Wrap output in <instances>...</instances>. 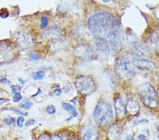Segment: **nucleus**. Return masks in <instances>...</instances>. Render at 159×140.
Here are the masks:
<instances>
[{
    "instance_id": "f257e3e1",
    "label": "nucleus",
    "mask_w": 159,
    "mask_h": 140,
    "mask_svg": "<svg viewBox=\"0 0 159 140\" xmlns=\"http://www.w3.org/2000/svg\"><path fill=\"white\" fill-rule=\"evenodd\" d=\"M88 28L94 35L108 38L115 30L118 29L119 25L113 15L108 12L96 13L89 17Z\"/></svg>"
},
{
    "instance_id": "f03ea898",
    "label": "nucleus",
    "mask_w": 159,
    "mask_h": 140,
    "mask_svg": "<svg viewBox=\"0 0 159 140\" xmlns=\"http://www.w3.org/2000/svg\"><path fill=\"white\" fill-rule=\"evenodd\" d=\"M134 57L128 52L122 54L117 60L115 70L117 76L122 80H130L134 76V67L133 65Z\"/></svg>"
},
{
    "instance_id": "7ed1b4c3",
    "label": "nucleus",
    "mask_w": 159,
    "mask_h": 140,
    "mask_svg": "<svg viewBox=\"0 0 159 140\" xmlns=\"http://www.w3.org/2000/svg\"><path fill=\"white\" fill-rule=\"evenodd\" d=\"M113 117V111L108 102L101 101L97 103L93 112V118L96 124L101 127H107L112 123Z\"/></svg>"
},
{
    "instance_id": "20e7f679",
    "label": "nucleus",
    "mask_w": 159,
    "mask_h": 140,
    "mask_svg": "<svg viewBox=\"0 0 159 140\" xmlns=\"http://www.w3.org/2000/svg\"><path fill=\"white\" fill-rule=\"evenodd\" d=\"M141 98L144 105L150 108H154L158 106V96L155 88L149 83L142 84L139 87Z\"/></svg>"
},
{
    "instance_id": "39448f33",
    "label": "nucleus",
    "mask_w": 159,
    "mask_h": 140,
    "mask_svg": "<svg viewBox=\"0 0 159 140\" xmlns=\"http://www.w3.org/2000/svg\"><path fill=\"white\" fill-rule=\"evenodd\" d=\"M75 84L78 91L85 95L93 93L96 88L93 79L86 75H81L76 78Z\"/></svg>"
},
{
    "instance_id": "423d86ee",
    "label": "nucleus",
    "mask_w": 159,
    "mask_h": 140,
    "mask_svg": "<svg viewBox=\"0 0 159 140\" xmlns=\"http://www.w3.org/2000/svg\"><path fill=\"white\" fill-rule=\"evenodd\" d=\"M16 49L11 44L3 42L0 44V63H9L14 59Z\"/></svg>"
},
{
    "instance_id": "0eeeda50",
    "label": "nucleus",
    "mask_w": 159,
    "mask_h": 140,
    "mask_svg": "<svg viewBox=\"0 0 159 140\" xmlns=\"http://www.w3.org/2000/svg\"><path fill=\"white\" fill-rule=\"evenodd\" d=\"M17 43L22 50H28L33 45V39L32 35L25 30H20L16 34Z\"/></svg>"
},
{
    "instance_id": "6e6552de",
    "label": "nucleus",
    "mask_w": 159,
    "mask_h": 140,
    "mask_svg": "<svg viewBox=\"0 0 159 140\" xmlns=\"http://www.w3.org/2000/svg\"><path fill=\"white\" fill-rule=\"evenodd\" d=\"M130 48L133 53L137 56V57L147 59L151 54L150 49L147 45L139 42H132L130 43Z\"/></svg>"
},
{
    "instance_id": "1a4fd4ad",
    "label": "nucleus",
    "mask_w": 159,
    "mask_h": 140,
    "mask_svg": "<svg viewBox=\"0 0 159 140\" xmlns=\"http://www.w3.org/2000/svg\"><path fill=\"white\" fill-rule=\"evenodd\" d=\"M133 65L134 68L142 71L152 70L155 67L154 63L151 60L136 57L133 58Z\"/></svg>"
},
{
    "instance_id": "9d476101",
    "label": "nucleus",
    "mask_w": 159,
    "mask_h": 140,
    "mask_svg": "<svg viewBox=\"0 0 159 140\" xmlns=\"http://www.w3.org/2000/svg\"><path fill=\"white\" fill-rule=\"evenodd\" d=\"M95 44L98 49L105 55H109L111 53V47L107 38L98 35H94Z\"/></svg>"
},
{
    "instance_id": "9b49d317",
    "label": "nucleus",
    "mask_w": 159,
    "mask_h": 140,
    "mask_svg": "<svg viewBox=\"0 0 159 140\" xmlns=\"http://www.w3.org/2000/svg\"><path fill=\"white\" fill-rule=\"evenodd\" d=\"M122 134V127L118 124H114L109 127L107 137L109 140H120Z\"/></svg>"
},
{
    "instance_id": "f8f14e48",
    "label": "nucleus",
    "mask_w": 159,
    "mask_h": 140,
    "mask_svg": "<svg viewBox=\"0 0 159 140\" xmlns=\"http://www.w3.org/2000/svg\"><path fill=\"white\" fill-rule=\"evenodd\" d=\"M114 108L117 118L120 119L124 118L126 114V108L125 103L120 96L114 99Z\"/></svg>"
},
{
    "instance_id": "ddd939ff",
    "label": "nucleus",
    "mask_w": 159,
    "mask_h": 140,
    "mask_svg": "<svg viewBox=\"0 0 159 140\" xmlns=\"http://www.w3.org/2000/svg\"><path fill=\"white\" fill-rule=\"evenodd\" d=\"M125 108H126V113H128L131 115H135L139 111L140 106L137 101L131 99L127 101Z\"/></svg>"
},
{
    "instance_id": "4468645a",
    "label": "nucleus",
    "mask_w": 159,
    "mask_h": 140,
    "mask_svg": "<svg viewBox=\"0 0 159 140\" xmlns=\"http://www.w3.org/2000/svg\"><path fill=\"white\" fill-rule=\"evenodd\" d=\"M91 49L89 46H86V45H80L76 48V53L78 55L79 57L85 58L88 56L91 55Z\"/></svg>"
},
{
    "instance_id": "2eb2a0df",
    "label": "nucleus",
    "mask_w": 159,
    "mask_h": 140,
    "mask_svg": "<svg viewBox=\"0 0 159 140\" xmlns=\"http://www.w3.org/2000/svg\"><path fill=\"white\" fill-rule=\"evenodd\" d=\"M96 134V129L93 126H89L84 132L82 140H93Z\"/></svg>"
},
{
    "instance_id": "dca6fc26",
    "label": "nucleus",
    "mask_w": 159,
    "mask_h": 140,
    "mask_svg": "<svg viewBox=\"0 0 159 140\" xmlns=\"http://www.w3.org/2000/svg\"><path fill=\"white\" fill-rule=\"evenodd\" d=\"M60 34V30L57 27H52L45 33V37L47 38H57Z\"/></svg>"
},
{
    "instance_id": "f3484780",
    "label": "nucleus",
    "mask_w": 159,
    "mask_h": 140,
    "mask_svg": "<svg viewBox=\"0 0 159 140\" xmlns=\"http://www.w3.org/2000/svg\"><path fill=\"white\" fill-rule=\"evenodd\" d=\"M61 107H62L64 110H65L68 112H71V113H72L74 117H76L78 115L77 111H76L75 107L71 105V104L68 103H62V104H61Z\"/></svg>"
},
{
    "instance_id": "a211bd4d",
    "label": "nucleus",
    "mask_w": 159,
    "mask_h": 140,
    "mask_svg": "<svg viewBox=\"0 0 159 140\" xmlns=\"http://www.w3.org/2000/svg\"><path fill=\"white\" fill-rule=\"evenodd\" d=\"M45 73L44 71H38L32 74V77L34 80H41L45 77Z\"/></svg>"
},
{
    "instance_id": "6ab92c4d",
    "label": "nucleus",
    "mask_w": 159,
    "mask_h": 140,
    "mask_svg": "<svg viewBox=\"0 0 159 140\" xmlns=\"http://www.w3.org/2000/svg\"><path fill=\"white\" fill-rule=\"evenodd\" d=\"M48 24V19L46 16H43L41 18V24L40 27L42 29H45Z\"/></svg>"
},
{
    "instance_id": "aec40b11",
    "label": "nucleus",
    "mask_w": 159,
    "mask_h": 140,
    "mask_svg": "<svg viewBox=\"0 0 159 140\" xmlns=\"http://www.w3.org/2000/svg\"><path fill=\"white\" fill-rule=\"evenodd\" d=\"M31 106H32V103L29 101H25L20 105V108L23 109H29L31 108Z\"/></svg>"
},
{
    "instance_id": "412c9836",
    "label": "nucleus",
    "mask_w": 159,
    "mask_h": 140,
    "mask_svg": "<svg viewBox=\"0 0 159 140\" xmlns=\"http://www.w3.org/2000/svg\"><path fill=\"white\" fill-rule=\"evenodd\" d=\"M46 112L50 115H53L56 113V108L53 105H49L46 108Z\"/></svg>"
},
{
    "instance_id": "4be33fe9",
    "label": "nucleus",
    "mask_w": 159,
    "mask_h": 140,
    "mask_svg": "<svg viewBox=\"0 0 159 140\" xmlns=\"http://www.w3.org/2000/svg\"><path fill=\"white\" fill-rule=\"evenodd\" d=\"M11 88L12 93H14V94L20 93V89H21V88H20V86H18V85H11Z\"/></svg>"
},
{
    "instance_id": "5701e85b",
    "label": "nucleus",
    "mask_w": 159,
    "mask_h": 140,
    "mask_svg": "<svg viewBox=\"0 0 159 140\" xmlns=\"http://www.w3.org/2000/svg\"><path fill=\"white\" fill-rule=\"evenodd\" d=\"M21 99H22V96L20 95V93L14 94V97H13V101H14V102H15V103H18V102H19Z\"/></svg>"
},
{
    "instance_id": "b1692460",
    "label": "nucleus",
    "mask_w": 159,
    "mask_h": 140,
    "mask_svg": "<svg viewBox=\"0 0 159 140\" xmlns=\"http://www.w3.org/2000/svg\"><path fill=\"white\" fill-rule=\"evenodd\" d=\"M24 118L23 116H20L19 118L17 119V126L19 127H22L24 123Z\"/></svg>"
},
{
    "instance_id": "393cba45",
    "label": "nucleus",
    "mask_w": 159,
    "mask_h": 140,
    "mask_svg": "<svg viewBox=\"0 0 159 140\" xmlns=\"http://www.w3.org/2000/svg\"><path fill=\"white\" fill-rule=\"evenodd\" d=\"M4 122L7 124H12L14 123L15 120L14 118H11V117H9V118H7L4 120Z\"/></svg>"
},
{
    "instance_id": "a878e982",
    "label": "nucleus",
    "mask_w": 159,
    "mask_h": 140,
    "mask_svg": "<svg viewBox=\"0 0 159 140\" xmlns=\"http://www.w3.org/2000/svg\"><path fill=\"white\" fill-rule=\"evenodd\" d=\"M39 56H38L36 53H32V54L30 55V57H29V59L31 61H35V60H39Z\"/></svg>"
},
{
    "instance_id": "bb28decb",
    "label": "nucleus",
    "mask_w": 159,
    "mask_h": 140,
    "mask_svg": "<svg viewBox=\"0 0 159 140\" xmlns=\"http://www.w3.org/2000/svg\"><path fill=\"white\" fill-rule=\"evenodd\" d=\"M0 83L3 84H9L10 81L6 77H2L0 79Z\"/></svg>"
},
{
    "instance_id": "cd10ccee",
    "label": "nucleus",
    "mask_w": 159,
    "mask_h": 140,
    "mask_svg": "<svg viewBox=\"0 0 159 140\" xmlns=\"http://www.w3.org/2000/svg\"><path fill=\"white\" fill-rule=\"evenodd\" d=\"M50 137L48 134H43L39 137V140H50Z\"/></svg>"
},
{
    "instance_id": "c85d7f7f",
    "label": "nucleus",
    "mask_w": 159,
    "mask_h": 140,
    "mask_svg": "<svg viewBox=\"0 0 159 140\" xmlns=\"http://www.w3.org/2000/svg\"><path fill=\"white\" fill-rule=\"evenodd\" d=\"M35 123V120H34L33 119H30V120H29V121L25 123V126L29 127L30 125H33V124H34Z\"/></svg>"
},
{
    "instance_id": "c756f323",
    "label": "nucleus",
    "mask_w": 159,
    "mask_h": 140,
    "mask_svg": "<svg viewBox=\"0 0 159 140\" xmlns=\"http://www.w3.org/2000/svg\"><path fill=\"white\" fill-rule=\"evenodd\" d=\"M61 92H62V91H61L60 88H57V89H55V90H54L53 94L55 96H60L61 93Z\"/></svg>"
},
{
    "instance_id": "7c9ffc66",
    "label": "nucleus",
    "mask_w": 159,
    "mask_h": 140,
    "mask_svg": "<svg viewBox=\"0 0 159 140\" xmlns=\"http://www.w3.org/2000/svg\"><path fill=\"white\" fill-rule=\"evenodd\" d=\"M50 140H62V139H61L59 135L55 134V135H53L52 137H51Z\"/></svg>"
},
{
    "instance_id": "2f4dec72",
    "label": "nucleus",
    "mask_w": 159,
    "mask_h": 140,
    "mask_svg": "<svg viewBox=\"0 0 159 140\" xmlns=\"http://www.w3.org/2000/svg\"><path fill=\"white\" fill-rule=\"evenodd\" d=\"M11 110L12 111H14V113H18V114H19V115H27V113H22V112H20V111H18V110H16V109H11Z\"/></svg>"
},
{
    "instance_id": "473e14b6",
    "label": "nucleus",
    "mask_w": 159,
    "mask_h": 140,
    "mask_svg": "<svg viewBox=\"0 0 159 140\" xmlns=\"http://www.w3.org/2000/svg\"><path fill=\"white\" fill-rule=\"evenodd\" d=\"M138 139L139 140H147V137L142 135V134H139V137H138Z\"/></svg>"
},
{
    "instance_id": "72a5a7b5",
    "label": "nucleus",
    "mask_w": 159,
    "mask_h": 140,
    "mask_svg": "<svg viewBox=\"0 0 159 140\" xmlns=\"http://www.w3.org/2000/svg\"><path fill=\"white\" fill-rule=\"evenodd\" d=\"M8 100H7V99H4V98H1L0 99V104H2V103H3L4 102H5V101H7Z\"/></svg>"
},
{
    "instance_id": "f704fd0d",
    "label": "nucleus",
    "mask_w": 159,
    "mask_h": 140,
    "mask_svg": "<svg viewBox=\"0 0 159 140\" xmlns=\"http://www.w3.org/2000/svg\"><path fill=\"white\" fill-rule=\"evenodd\" d=\"M19 81H20V83L23 84H25V81L23 79H21V78H19Z\"/></svg>"
},
{
    "instance_id": "c9c22d12",
    "label": "nucleus",
    "mask_w": 159,
    "mask_h": 140,
    "mask_svg": "<svg viewBox=\"0 0 159 140\" xmlns=\"http://www.w3.org/2000/svg\"><path fill=\"white\" fill-rule=\"evenodd\" d=\"M157 130L159 132V125H158V127H157Z\"/></svg>"
},
{
    "instance_id": "e433bc0d",
    "label": "nucleus",
    "mask_w": 159,
    "mask_h": 140,
    "mask_svg": "<svg viewBox=\"0 0 159 140\" xmlns=\"http://www.w3.org/2000/svg\"><path fill=\"white\" fill-rule=\"evenodd\" d=\"M71 140H77V139H71Z\"/></svg>"
},
{
    "instance_id": "4c0bfd02",
    "label": "nucleus",
    "mask_w": 159,
    "mask_h": 140,
    "mask_svg": "<svg viewBox=\"0 0 159 140\" xmlns=\"http://www.w3.org/2000/svg\"><path fill=\"white\" fill-rule=\"evenodd\" d=\"M158 139H159V136H158Z\"/></svg>"
}]
</instances>
